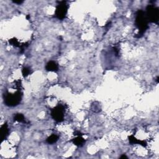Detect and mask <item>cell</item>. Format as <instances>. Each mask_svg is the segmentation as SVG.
<instances>
[{"label":"cell","instance_id":"6da1fadb","mask_svg":"<svg viewBox=\"0 0 159 159\" xmlns=\"http://www.w3.org/2000/svg\"><path fill=\"white\" fill-rule=\"evenodd\" d=\"M148 20L146 13L142 10H138L135 17V26L139 29V33L135 36L136 38H141L149 28Z\"/></svg>","mask_w":159,"mask_h":159},{"label":"cell","instance_id":"7a4b0ae2","mask_svg":"<svg viewBox=\"0 0 159 159\" xmlns=\"http://www.w3.org/2000/svg\"><path fill=\"white\" fill-rule=\"evenodd\" d=\"M22 96V93L20 91H16L15 93H8L4 98V103L8 106H16L20 103Z\"/></svg>","mask_w":159,"mask_h":159},{"label":"cell","instance_id":"3957f363","mask_svg":"<svg viewBox=\"0 0 159 159\" xmlns=\"http://www.w3.org/2000/svg\"><path fill=\"white\" fill-rule=\"evenodd\" d=\"M146 15L148 21L157 23L159 20V10L153 5H149L146 9Z\"/></svg>","mask_w":159,"mask_h":159},{"label":"cell","instance_id":"277c9868","mask_svg":"<svg viewBox=\"0 0 159 159\" xmlns=\"http://www.w3.org/2000/svg\"><path fill=\"white\" fill-rule=\"evenodd\" d=\"M68 11V6L66 1H60L57 6L55 10V16L60 20H62L67 15Z\"/></svg>","mask_w":159,"mask_h":159},{"label":"cell","instance_id":"5b68a950","mask_svg":"<svg viewBox=\"0 0 159 159\" xmlns=\"http://www.w3.org/2000/svg\"><path fill=\"white\" fill-rule=\"evenodd\" d=\"M51 116L52 118L57 123H60L64 119V109L62 106H57L51 111Z\"/></svg>","mask_w":159,"mask_h":159},{"label":"cell","instance_id":"8992f818","mask_svg":"<svg viewBox=\"0 0 159 159\" xmlns=\"http://www.w3.org/2000/svg\"><path fill=\"white\" fill-rule=\"evenodd\" d=\"M45 68L49 72H57L59 67L56 62L54 61H50L47 64Z\"/></svg>","mask_w":159,"mask_h":159},{"label":"cell","instance_id":"52a82bcc","mask_svg":"<svg viewBox=\"0 0 159 159\" xmlns=\"http://www.w3.org/2000/svg\"><path fill=\"white\" fill-rule=\"evenodd\" d=\"M9 134V129L8 127L7 123H4L1 128V141H3L4 139H6Z\"/></svg>","mask_w":159,"mask_h":159},{"label":"cell","instance_id":"ba28073f","mask_svg":"<svg viewBox=\"0 0 159 159\" xmlns=\"http://www.w3.org/2000/svg\"><path fill=\"white\" fill-rule=\"evenodd\" d=\"M129 142L131 144H140L144 147L147 146V143L146 141L137 139L136 138L134 137L133 135H130V136L129 137Z\"/></svg>","mask_w":159,"mask_h":159},{"label":"cell","instance_id":"9c48e42d","mask_svg":"<svg viewBox=\"0 0 159 159\" xmlns=\"http://www.w3.org/2000/svg\"><path fill=\"white\" fill-rule=\"evenodd\" d=\"M72 141L75 145V146H77L79 147L82 146L85 142V139H84L83 137H82L80 135H78L77 137L72 139Z\"/></svg>","mask_w":159,"mask_h":159},{"label":"cell","instance_id":"30bf717a","mask_svg":"<svg viewBox=\"0 0 159 159\" xmlns=\"http://www.w3.org/2000/svg\"><path fill=\"white\" fill-rule=\"evenodd\" d=\"M58 139H59V137L57 136V135L52 134V135H51L50 137H49L47 139L46 141L49 144H54L57 142L58 141Z\"/></svg>","mask_w":159,"mask_h":159},{"label":"cell","instance_id":"8fae6325","mask_svg":"<svg viewBox=\"0 0 159 159\" xmlns=\"http://www.w3.org/2000/svg\"><path fill=\"white\" fill-rule=\"evenodd\" d=\"M15 121H17L20 123H25V118L24 116L22 114H16L14 118Z\"/></svg>","mask_w":159,"mask_h":159},{"label":"cell","instance_id":"7c38bea8","mask_svg":"<svg viewBox=\"0 0 159 159\" xmlns=\"http://www.w3.org/2000/svg\"><path fill=\"white\" fill-rule=\"evenodd\" d=\"M31 73V70L29 67H24L22 68V73L24 77H27L29 75H30Z\"/></svg>","mask_w":159,"mask_h":159},{"label":"cell","instance_id":"4fadbf2b","mask_svg":"<svg viewBox=\"0 0 159 159\" xmlns=\"http://www.w3.org/2000/svg\"><path fill=\"white\" fill-rule=\"evenodd\" d=\"M9 43H10V44H11L12 45H14L15 47H20V43H19V42L17 41V40L16 39H10L9 40Z\"/></svg>","mask_w":159,"mask_h":159},{"label":"cell","instance_id":"5bb4252c","mask_svg":"<svg viewBox=\"0 0 159 159\" xmlns=\"http://www.w3.org/2000/svg\"><path fill=\"white\" fill-rule=\"evenodd\" d=\"M14 3L18 4H21L23 3V1H21V0H19V1H13Z\"/></svg>","mask_w":159,"mask_h":159},{"label":"cell","instance_id":"9a60e30c","mask_svg":"<svg viewBox=\"0 0 159 159\" xmlns=\"http://www.w3.org/2000/svg\"><path fill=\"white\" fill-rule=\"evenodd\" d=\"M121 158H128V157H126V156L123 155V156H121Z\"/></svg>","mask_w":159,"mask_h":159}]
</instances>
